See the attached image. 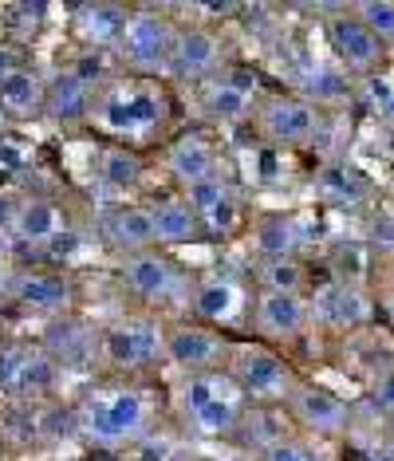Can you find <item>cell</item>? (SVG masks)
Wrapping results in <instances>:
<instances>
[{"label":"cell","instance_id":"e575fe53","mask_svg":"<svg viewBox=\"0 0 394 461\" xmlns=\"http://www.w3.org/2000/svg\"><path fill=\"white\" fill-rule=\"evenodd\" d=\"M367 402H371L375 414L394 422V363L375 366V375L367 379Z\"/></svg>","mask_w":394,"mask_h":461},{"label":"cell","instance_id":"4316f807","mask_svg":"<svg viewBox=\"0 0 394 461\" xmlns=\"http://www.w3.org/2000/svg\"><path fill=\"white\" fill-rule=\"evenodd\" d=\"M76 20H79L83 40H91V44H99V48L103 44H115L119 48L122 32H127L130 13L122 5H83L76 13Z\"/></svg>","mask_w":394,"mask_h":461},{"label":"cell","instance_id":"8d00e7d4","mask_svg":"<svg viewBox=\"0 0 394 461\" xmlns=\"http://www.w3.org/2000/svg\"><path fill=\"white\" fill-rule=\"evenodd\" d=\"M28 166V150L16 139H0V174H20Z\"/></svg>","mask_w":394,"mask_h":461},{"label":"cell","instance_id":"4fadbf2b","mask_svg":"<svg viewBox=\"0 0 394 461\" xmlns=\"http://www.w3.org/2000/svg\"><path fill=\"white\" fill-rule=\"evenodd\" d=\"M256 87H261V79H256V71H248V68L213 76L210 83H205V91H201L205 119L221 122V127H229V122H245L248 114H253Z\"/></svg>","mask_w":394,"mask_h":461},{"label":"cell","instance_id":"277c9868","mask_svg":"<svg viewBox=\"0 0 394 461\" xmlns=\"http://www.w3.org/2000/svg\"><path fill=\"white\" fill-rule=\"evenodd\" d=\"M174 48H178V28L170 24V16L139 8L127 20V32L119 40L122 64L139 76H162L174 71Z\"/></svg>","mask_w":394,"mask_h":461},{"label":"cell","instance_id":"ac0fdd59","mask_svg":"<svg viewBox=\"0 0 394 461\" xmlns=\"http://www.w3.org/2000/svg\"><path fill=\"white\" fill-rule=\"evenodd\" d=\"M64 233V213L51 197H24L16 209L13 221V237L28 249H48L51 240Z\"/></svg>","mask_w":394,"mask_h":461},{"label":"cell","instance_id":"d6986e66","mask_svg":"<svg viewBox=\"0 0 394 461\" xmlns=\"http://www.w3.org/2000/svg\"><path fill=\"white\" fill-rule=\"evenodd\" d=\"M245 312V288L229 276H210L193 288V316L201 323H233Z\"/></svg>","mask_w":394,"mask_h":461},{"label":"cell","instance_id":"f546056e","mask_svg":"<svg viewBox=\"0 0 394 461\" xmlns=\"http://www.w3.org/2000/svg\"><path fill=\"white\" fill-rule=\"evenodd\" d=\"M32 355H36L32 343H20V339L0 343V394H16L20 375H24V366Z\"/></svg>","mask_w":394,"mask_h":461},{"label":"cell","instance_id":"83f0119b","mask_svg":"<svg viewBox=\"0 0 394 461\" xmlns=\"http://www.w3.org/2000/svg\"><path fill=\"white\" fill-rule=\"evenodd\" d=\"M308 272L300 265V257H264L256 265V285L261 292H304Z\"/></svg>","mask_w":394,"mask_h":461},{"label":"cell","instance_id":"b9f144b4","mask_svg":"<svg viewBox=\"0 0 394 461\" xmlns=\"http://www.w3.org/2000/svg\"><path fill=\"white\" fill-rule=\"evenodd\" d=\"M237 5H201V13H210V16H229Z\"/></svg>","mask_w":394,"mask_h":461},{"label":"cell","instance_id":"9a60e30c","mask_svg":"<svg viewBox=\"0 0 394 461\" xmlns=\"http://www.w3.org/2000/svg\"><path fill=\"white\" fill-rule=\"evenodd\" d=\"M95 91H91L87 76L79 71H59L56 79L48 83V103H44V114L59 127H76V122L91 119L95 114Z\"/></svg>","mask_w":394,"mask_h":461},{"label":"cell","instance_id":"ab89813d","mask_svg":"<svg viewBox=\"0 0 394 461\" xmlns=\"http://www.w3.org/2000/svg\"><path fill=\"white\" fill-rule=\"evenodd\" d=\"M16 68H24V64H20V56H16V51L8 48V44H0V83H4L8 76H13Z\"/></svg>","mask_w":394,"mask_h":461},{"label":"cell","instance_id":"f35d334b","mask_svg":"<svg viewBox=\"0 0 394 461\" xmlns=\"http://www.w3.org/2000/svg\"><path fill=\"white\" fill-rule=\"evenodd\" d=\"M16 209H20V202L13 194H0V233H13V221H16Z\"/></svg>","mask_w":394,"mask_h":461},{"label":"cell","instance_id":"ffe728a7","mask_svg":"<svg viewBox=\"0 0 394 461\" xmlns=\"http://www.w3.org/2000/svg\"><path fill=\"white\" fill-rule=\"evenodd\" d=\"M13 296L24 303V308L32 312H48V316H56V312H67L71 303V285L59 272H20V276L13 280Z\"/></svg>","mask_w":394,"mask_h":461},{"label":"cell","instance_id":"d4e9b609","mask_svg":"<svg viewBox=\"0 0 394 461\" xmlns=\"http://www.w3.org/2000/svg\"><path fill=\"white\" fill-rule=\"evenodd\" d=\"M142 158L127 146H107V150L99 154V182L107 185L111 194H139L142 190Z\"/></svg>","mask_w":394,"mask_h":461},{"label":"cell","instance_id":"44dd1931","mask_svg":"<svg viewBox=\"0 0 394 461\" xmlns=\"http://www.w3.org/2000/svg\"><path fill=\"white\" fill-rule=\"evenodd\" d=\"M154 229H158V249H182V245H193L201 237V217L190 209L185 197H162L154 202Z\"/></svg>","mask_w":394,"mask_h":461},{"label":"cell","instance_id":"5bb4252c","mask_svg":"<svg viewBox=\"0 0 394 461\" xmlns=\"http://www.w3.org/2000/svg\"><path fill=\"white\" fill-rule=\"evenodd\" d=\"M166 170L178 177L182 185H197L205 177L221 174V154H217V146L201 131H185L166 150Z\"/></svg>","mask_w":394,"mask_h":461},{"label":"cell","instance_id":"60d3db41","mask_svg":"<svg viewBox=\"0 0 394 461\" xmlns=\"http://www.w3.org/2000/svg\"><path fill=\"white\" fill-rule=\"evenodd\" d=\"M379 312H382V320H387L390 328H394V288H387V292L379 296Z\"/></svg>","mask_w":394,"mask_h":461},{"label":"cell","instance_id":"836d02e7","mask_svg":"<svg viewBox=\"0 0 394 461\" xmlns=\"http://www.w3.org/2000/svg\"><path fill=\"white\" fill-rule=\"evenodd\" d=\"M347 95V71L344 68H312V83H308V103H331Z\"/></svg>","mask_w":394,"mask_h":461},{"label":"cell","instance_id":"f1b7e54d","mask_svg":"<svg viewBox=\"0 0 394 461\" xmlns=\"http://www.w3.org/2000/svg\"><path fill=\"white\" fill-rule=\"evenodd\" d=\"M185 202H190V209L197 217H213L217 209H225V205H233L237 197H233V185H229V177L225 174H217V177H205V182H197V185H185Z\"/></svg>","mask_w":394,"mask_h":461},{"label":"cell","instance_id":"5b68a950","mask_svg":"<svg viewBox=\"0 0 394 461\" xmlns=\"http://www.w3.org/2000/svg\"><path fill=\"white\" fill-rule=\"evenodd\" d=\"M327 44H331L336 64L359 79L379 76V68L387 64V51H390L355 13H351V8L327 16Z\"/></svg>","mask_w":394,"mask_h":461},{"label":"cell","instance_id":"8fae6325","mask_svg":"<svg viewBox=\"0 0 394 461\" xmlns=\"http://www.w3.org/2000/svg\"><path fill=\"white\" fill-rule=\"evenodd\" d=\"M103 355L115 366L139 371V366L154 363L158 355H166V331L154 320H122L115 328L103 331Z\"/></svg>","mask_w":394,"mask_h":461},{"label":"cell","instance_id":"603a6c76","mask_svg":"<svg viewBox=\"0 0 394 461\" xmlns=\"http://www.w3.org/2000/svg\"><path fill=\"white\" fill-rule=\"evenodd\" d=\"M253 245L264 257H296L304 245V221L292 213H268L253 225Z\"/></svg>","mask_w":394,"mask_h":461},{"label":"cell","instance_id":"7a4b0ae2","mask_svg":"<svg viewBox=\"0 0 394 461\" xmlns=\"http://www.w3.org/2000/svg\"><path fill=\"white\" fill-rule=\"evenodd\" d=\"M91 119L115 139H147L166 122V95L154 83H119L95 103Z\"/></svg>","mask_w":394,"mask_h":461},{"label":"cell","instance_id":"f6af8a7d","mask_svg":"<svg viewBox=\"0 0 394 461\" xmlns=\"http://www.w3.org/2000/svg\"><path fill=\"white\" fill-rule=\"evenodd\" d=\"M210 461H233V457H210Z\"/></svg>","mask_w":394,"mask_h":461},{"label":"cell","instance_id":"ee69618b","mask_svg":"<svg viewBox=\"0 0 394 461\" xmlns=\"http://www.w3.org/2000/svg\"><path fill=\"white\" fill-rule=\"evenodd\" d=\"M4 127H8V114H4V107H0V139H4Z\"/></svg>","mask_w":394,"mask_h":461},{"label":"cell","instance_id":"30bf717a","mask_svg":"<svg viewBox=\"0 0 394 461\" xmlns=\"http://www.w3.org/2000/svg\"><path fill=\"white\" fill-rule=\"evenodd\" d=\"M233 343L225 335H217L213 328H201V323H178V328L166 331V359L174 366H182L185 375L197 371H217V363H229Z\"/></svg>","mask_w":394,"mask_h":461},{"label":"cell","instance_id":"3957f363","mask_svg":"<svg viewBox=\"0 0 394 461\" xmlns=\"http://www.w3.org/2000/svg\"><path fill=\"white\" fill-rule=\"evenodd\" d=\"M229 375L241 386V394L256 406H276V402L288 406V398L300 386L292 363L280 359L273 348H256V343H233Z\"/></svg>","mask_w":394,"mask_h":461},{"label":"cell","instance_id":"d6a6232c","mask_svg":"<svg viewBox=\"0 0 394 461\" xmlns=\"http://www.w3.org/2000/svg\"><path fill=\"white\" fill-rule=\"evenodd\" d=\"M351 13H355L382 44L394 48V0H355Z\"/></svg>","mask_w":394,"mask_h":461},{"label":"cell","instance_id":"e0dca14e","mask_svg":"<svg viewBox=\"0 0 394 461\" xmlns=\"http://www.w3.org/2000/svg\"><path fill=\"white\" fill-rule=\"evenodd\" d=\"M221 64V40L210 28H182L174 48V76L178 79H205Z\"/></svg>","mask_w":394,"mask_h":461},{"label":"cell","instance_id":"74e56055","mask_svg":"<svg viewBox=\"0 0 394 461\" xmlns=\"http://www.w3.org/2000/svg\"><path fill=\"white\" fill-rule=\"evenodd\" d=\"M170 454H174V446L166 438H147V442H139L134 461H170Z\"/></svg>","mask_w":394,"mask_h":461},{"label":"cell","instance_id":"7bdbcfd3","mask_svg":"<svg viewBox=\"0 0 394 461\" xmlns=\"http://www.w3.org/2000/svg\"><path fill=\"white\" fill-rule=\"evenodd\" d=\"M382 454H387V461H394V429L387 434V442H382Z\"/></svg>","mask_w":394,"mask_h":461},{"label":"cell","instance_id":"484cf974","mask_svg":"<svg viewBox=\"0 0 394 461\" xmlns=\"http://www.w3.org/2000/svg\"><path fill=\"white\" fill-rule=\"evenodd\" d=\"M241 402H245V394H241V386H233V391H225L217 402H210L201 414H193L190 418V429L197 438H229L237 426L245 422V414H241Z\"/></svg>","mask_w":394,"mask_h":461},{"label":"cell","instance_id":"4dcf8cb0","mask_svg":"<svg viewBox=\"0 0 394 461\" xmlns=\"http://www.w3.org/2000/svg\"><path fill=\"white\" fill-rule=\"evenodd\" d=\"M56 379H59V363L51 359L48 351H40L36 348V355L28 359V366H24V375H20V386H16V394H44V391H51L56 386Z\"/></svg>","mask_w":394,"mask_h":461},{"label":"cell","instance_id":"d590c367","mask_svg":"<svg viewBox=\"0 0 394 461\" xmlns=\"http://www.w3.org/2000/svg\"><path fill=\"white\" fill-rule=\"evenodd\" d=\"M261 461H324V454H316L308 442L300 438H280V442L261 449Z\"/></svg>","mask_w":394,"mask_h":461},{"label":"cell","instance_id":"cb8c5ba5","mask_svg":"<svg viewBox=\"0 0 394 461\" xmlns=\"http://www.w3.org/2000/svg\"><path fill=\"white\" fill-rule=\"evenodd\" d=\"M233 375L229 371H197V375H185L182 386H178V411L182 418L190 422L193 414H201L210 402H217L225 391H233Z\"/></svg>","mask_w":394,"mask_h":461},{"label":"cell","instance_id":"ba28073f","mask_svg":"<svg viewBox=\"0 0 394 461\" xmlns=\"http://www.w3.org/2000/svg\"><path fill=\"white\" fill-rule=\"evenodd\" d=\"M256 122H261V134L268 142H276V146H304V142L316 139L324 114H319L316 103H308L300 95H276V99H268L261 107Z\"/></svg>","mask_w":394,"mask_h":461},{"label":"cell","instance_id":"9c48e42d","mask_svg":"<svg viewBox=\"0 0 394 461\" xmlns=\"http://www.w3.org/2000/svg\"><path fill=\"white\" fill-rule=\"evenodd\" d=\"M288 414L316 438H339L351 429V406L319 383H300L288 398Z\"/></svg>","mask_w":394,"mask_h":461},{"label":"cell","instance_id":"8992f818","mask_svg":"<svg viewBox=\"0 0 394 461\" xmlns=\"http://www.w3.org/2000/svg\"><path fill=\"white\" fill-rule=\"evenodd\" d=\"M122 280H127V288L134 292V296L147 300V303H170V300L190 296V280H185L182 265L170 253H162V249L127 257Z\"/></svg>","mask_w":394,"mask_h":461},{"label":"cell","instance_id":"1f68e13d","mask_svg":"<svg viewBox=\"0 0 394 461\" xmlns=\"http://www.w3.org/2000/svg\"><path fill=\"white\" fill-rule=\"evenodd\" d=\"M319 190H324L327 202H339V205H351L363 197V182L351 166H327L324 177H319Z\"/></svg>","mask_w":394,"mask_h":461},{"label":"cell","instance_id":"7c38bea8","mask_svg":"<svg viewBox=\"0 0 394 461\" xmlns=\"http://www.w3.org/2000/svg\"><path fill=\"white\" fill-rule=\"evenodd\" d=\"M253 323L264 339L292 343L312 328V303L304 292H261L253 303Z\"/></svg>","mask_w":394,"mask_h":461},{"label":"cell","instance_id":"6da1fadb","mask_svg":"<svg viewBox=\"0 0 394 461\" xmlns=\"http://www.w3.org/2000/svg\"><path fill=\"white\" fill-rule=\"evenodd\" d=\"M79 429L103 449H127L150 438V398L142 386H107L87 398Z\"/></svg>","mask_w":394,"mask_h":461},{"label":"cell","instance_id":"52a82bcc","mask_svg":"<svg viewBox=\"0 0 394 461\" xmlns=\"http://www.w3.org/2000/svg\"><path fill=\"white\" fill-rule=\"evenodd\" d=\"M308 303H312V328L319 323V328H327V331L367 328L379 312V303L371 300L355 280H331V285L316 288L312 296H308Z\"/></svg>","mask_w":394,"mask_h":461},{"label":"cell","instance_id":"2e32d148","mask_svg":"<svg viewBox=\"0 0 394 461\" xmlns=\"http://www.w3.org/2000/svg\"><path fill=\"white\" fill-rule=\"evenodd\" d=\"M107 240L127 257L150 253L158 249V229H154V209L150 205H115L103 225Z\"/></svg>","mask_w":394,"mask_h":461},{"label":"cell","instance_id":"7402d4cb","mask_svg":"<svg viewBox=\"0 0 394 461\" xmlns=\"http://www.w3.org/2000/svg\"><path fill=\"white\" fill-rule=\"evenodd\" d=\"M48 103V83L40 79L36 68H16L13 76L0 83V107L8 119H32Z\"/></svg>","mask_w":394,"mask_h":461}]
</instances>
